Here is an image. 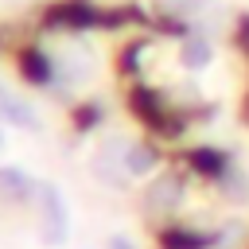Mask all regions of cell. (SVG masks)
Segmentation results:
<instances>
[{"label":"cell","instance_id":"5b68a950","mask_svg":"<svg viewBox=\"0 0 249 249\" xmlns=\"http://www.w3.org/2000/svg\"><path fill=\"white\" fill-rule=\"evenodd\" d=\"M121 167H124L128 175H148V171L156 167V160H152L148 148H124V152H121Z\"/></svg>","mask_w":249,"mask_h":249},{"label":"cell","instance_id":"7a4b0ae2","mask_svg":"<svg viewBox=\"0 0 249 249\" xmlns=\"http://www.w3.org/2000/svg\"><path fill=\"white\" fill-rule=\"evenodd\" d=\"M0 121H8V124L23 128V132H39V128H43L35 105H31L27 97H19L16 89H8V86H0Z\"/></svg>","mask_w":249,"mask_h":249},{"label":"cell","instance_id":"ba28073f","mask_svg":"<svg viewBox=\"0 0 249 249\" xmlns=\"http://www.w3.org/2000/svg\"><path fill=\"white\" fill-rule=\"evenodd\" d=\"M179 4V12H198V8H206L210 0H175Z\"/></svg>","mask_w":249,"mask_h":249},{"label":"cell","instance_id":"277c9868","mask_svg":"<svg viewBox=\"0 0 249 249\" xmlns=\"http://www.w3.org/2000/svg\"><path fill=\"white\" fill-rule=\"evenodd\" d=\"M179 58H183V66H187V70H202V66H210L214 51H210V43H206V39H198V35H195V39H187V43H183V54H179Z\"/></svg>","mask_w":249,"mask_h":249},{"label":"cell","instance_id":"8992f818","mask_svg":"<svg viewBox=\"0 0 249 249\" xmlns=\"http://www.w3.org/2000/svg\"><path fill=\"white\" fill-rule=\"evenodd\" d=\"M175 198H179V183L175 179H163L160 187H152V202L156 206H171Z\"/></svg>","mask_w":249,"mask_h":249},{"label":"cell","instance_id":"6da1fadb","mask_svg":"<svg viewBox=\"0 0 249 249\" xmlns=\"http://www.w3.org/2000/svg\"><path fill=\"white\" fill-rule=\"evenodd\" d=\"M66 198L54 183H39V233H43V245H62L66 241Z\"/></svg>","mask_w":249,"mask_h":249},{"label":"cell","instance_id":"3957f363","mask_svg":"<svg viewBox=\"0 0 249 249\" xmlns=\"http://www.w3.org/2000/svg\"><path fill=\"white\" fill-rule=\"evenodd\" d=\"M31 195V179L19 171V167H0V198L8 202H19Z\"/></svg>","mask_w":249,"mask_h":249},{"label":"cell","instance_id":"52a82bcc","mask_svg":"<svg viewBox=\"0 0 249 249\" xmlns=\"http://www.w3.org/2000/svg\"><path fill=\"white\" fill-rule=\"evenodd\" d=\"M105 249H136V245H132V241H128V237H124V233H113V237H109V245H105Z\"/></svg>","mask_w":249,"mask_h":249}]
</instances>
